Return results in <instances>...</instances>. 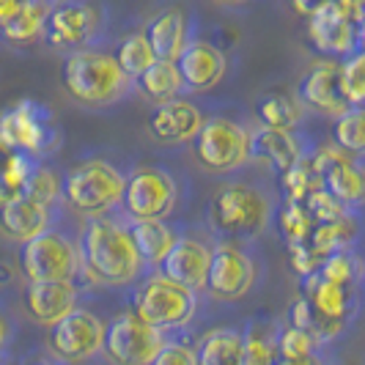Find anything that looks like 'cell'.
<instances>
[{
  "label": "cell",
  "mask_w": 365,
  "mask_h": 365,
  "mask_svg": "<svg viewBox=\"0 0 365 365\" xmlns=\"http://www.w3.org/2000/svg\"><path fill=\"white\" fill-rule=\"evenodd\" d=\"M302 203H305V209H308V215L313 217L316 225H322V222H335V220L346 217L349 212H351V209H346L335 195H329L322 184H319L316 190H311V192L302 198Z\"/></svg>",
  "instance_id": "d590c367"
},
{
  "label": "cell",
  "mask_w": 365,
  "mask_h": 365,
  "mask_svg": "<svg viewBox=\"0 0 365 365\" xmlns=\"http://www.w3.org/2000/svg\"><path fill=\"white\" fill-rule=\"evenodd\" d=\"M14 338H17V319L0 302V351L3 354H9V346L14 344Z\"/></svg>",
  "instance_id": "ab89813d"
},
{
  "label": "cell",
  "mask_w": 365,
  "mask_h": 365,
  "mask_svg": "<svg viewBox=\"0 0 365 365\" xmlns=\"http://www.w3.org/2000/svg\"><path fill=\"white\" fill-rule=\"evenodd\" d=\"M203 121H206L203 110L195 102H190L187 96H179V99H170L163 105H151L146 132L157 146L179 148L192 143Z\"/></svg>",
  "instance_id": "ac0fdd59"
},
{
  "label": "cell",
  "mask_w": 365,
  "mask_h": 365,
  "mask_svg": "<svg viewBox=\"0 0 365 365\" xmlns=\"http://www.w3.org/2000/svg\"><path fill=\"white\" fill-rule=\"evenodd\" d=\"M80 261L83 280L99 289H132L148 272L121 215L83 220Z\"/></svg>",
  "instance_id": "7a4b0ae2"
},
{
  "label": "cell",
  "mask_w": 365,
  "mask_h": 365,
  "mask_svg": "<svg viewBox=\"0 0 365 365\" xmlns=\"http://www.w3.org/2000/svg\"><path fill=\"white\" fill-rule=\"evenodd\" d=\"M280 195L272 182L228 179L212 192L206 206V228L215 239L256 242L277 228Z\"/></svg>",
  "instance_id": "6da1fadb"
},
{
  "label": "cell",
  "mask_w": 365,
  "mask_h": 365,
  "mask_svg": "<svg viewBox=\"0 0 365 365\" xmlns=\"http://www.w3.org/2000/svg\"><path fill=\"white\" fill-rule=\"evenodd\" d=\"M6 360H9V354H3V351H0V365H6Z\"/></svg>",
  "instance_id": "f6af8a7d"
},
{
  "label": "cell",
  "mask_w": 365,
  "mask_h": 365,
  "mask_svg": "<svg viewBox=\"0 0 365 365\" xmlns=\"http://www.w3.org/2000/svg\"><path fill=\"white\" fill-rule=\"evenodd\" d=\"M176 66L182 72L184 91L187 93H203L220 86L228 74V55L220 50L215 41L195 36L184 53L176 58Z\"/></svg>",
  "instance_id": "44dd1931"
},
{
  "label": "cell",
  "mask_w": 365,
  "mask_h": 365,
  "mask_svg": "<svg viewBox=\"0 0 365 365\" xmlns=\"http://www.w3.org/2000/svg\"><path fill=\"white\" fill-rule=\"evenodd\" d=\"M316 272L324 274V277L332 280V283L365 289V256L357 253V247L329 253V256L319 264V269H316Z\"/></svg>",
  "instance_id": "4dcf8cb0"
},
{
  "label": "cell",
  "mask_w": 365,
  "mask_h": 365,
  "mask_svg": "<svg viewBox=\"0 0 365 365\" xmlns=\"http://www.w3.org/2000/svg\"><path fill=\"white\" fill-rule=\"evenodd\" d=\"M274 365H338V357H335L332 346H324L308 357H277Z\"/></svg>",
  "instance_id": "f35d334b"
},
{
  "label": "cell",
  "mask_w": 365,
  "mask_h": 365,
  "mask_svg": "<svg viewBox=\"0 0 365 365\" xmlns=\"http://www.w3.org/2000/svg\"><path fill=\"white\" fill-rule=\"evenodd\" d=\"M148 365H198L195 363V346L184 338L182 332L170 335L163 344V349L154 354Z\"/></svg>",
  "instance_id": "74e56055"
},
{
  "label": "cell",
  "mask_w": 365,
  "mask_h": 365,
  "mask_svg": "<svg viewBox=\"0 0 365 365\" xmlns=\"http://www.w3.org/2000/svg\"><path fill=\"white\" fill-rule=\"evenodd\" d=\"M58 140L61 138L50 110L41 108L34 99H22L19 105L0 115V148H9L11 154L19 151L41 160L53 151Z\"/></svg>",
  "instance_id": "4fadbf2b"
},
{
  "label": "cell",
  "mask_w": 365,
  "mask_h": 365,
  "mask_svg": "<svg viewBox=\"0 0 365 365\" xmlns=\"http://www.w3.org/2000/svg\"><path fill=\"white\" fill-rule=\"evenodd\" d=\"M105 322L88 308H74L47 327V349L61 365H88L102 357Z\"/></svg>",
  "instance_id": "8fae6325"
},
{
  "label": "cell",
  "mask_w": 365,
  "mask_h": 365,
  "mask_svg": "<svg viewBox=\"0 0 365 365\" xmlns=\"http://www.w3.org/2000/svg\"><path fill=\"white\" fill-rule=\"evenodd\" d=\"M316 143L302 129L250 127V165L261 168L267 176H286L292 168L308 163Z\"/></svg>",
  "instance_id": "9a60e30c"
},
{
  "label": "cell",
  "mask_w": 365,
  "mask_h": 365,
  "mask_svg": "<svg viewBox=\"0 0 365 365\" xmlns=\"http://www.w3.org/2000/svg\"><path fill=\"white\" fill-rule=\"evenodd\" d=\"M277 228L286 234L289 245H302V242L311 239L316 222H313V217L308 215L305 203L286 198V203H283L280 212H277Z\"/></svg>",
  "instance_id": "836d02e7"
},
{
  "label": "cell",
  "mask_w": 365,
  "mask_h": 365,
  "mask_svg": "<svg viewBox=\"0 0 365 365\" xmlns=\"http://www.w3.org/2000/svg\"><path fill=\"white\" fill-rule=\"evenodd\" d=\"M311 19V38L316 50L329 58H346L357 50V22L349 17L341 0L316 11Z\"/></svg>",
  "instance_id": "7402d4cb"
},
{
  "label": "cell",
  "mask_w": 365,
  "mask_h": 365,
  "mask_svg": "<svg viewBox=\"0 0 365 365\" xmlns=\"http://www.w3.org/2000/svg\"><path fill=\"white\" fill-rule=\"evenodd\" d=\"M357 50L365 53V11L363 17H360V22H357Z\"/></svg>",
  "instance_id": "7bdbcfd3"
},
{
  "label": "cell",
  "mask_w": 365,
  "mask_h": 365,
  "mask_svg": "<svg viewBox=\"0 0 365 365\" xmlns=\"http://www.w3.org/2000/svg\"><path fill=\"white\" fill-rule=\"evenodd\" d=\"M61 77L69 99L88 110H110L135 93V80L121 69L115 53L102 47L72 50L63 58Z\"/></svg>",
  "instance_id": "277c9868"
},
{
  "label": "cell",
  "mask_w": 365,
  "mask_h": 365,
  "mask_svg": "<svg viewBox=\"0 0 365 365\" xmlns=\"http://www.w3.org/2000/svg\"><path fill=\"white\" fill-rule=\"evenodd\" d=\"M19 267L25 280H80V234L55 222L53 228L19 245Z\"/></svg>",
  "instance_id": "9c48e42d"
},
{
  "label": "cell",
  "mask_w": 365,
  "mask_h": 365,
  "mask_svg": "<svg viewBox=\"0 0 365 365\" xmlns=\"http://www.w3.org/2000/svg\"><path fill=\"white\" fill-rule=\"evenodd\" d=\"M53 6H58V3H74V0H50Z\"/></svg>",
  "instance_id": "bcb514c9"
},
{
  "label": "cell",
  "mask_w": 365,
  "mask_h": 365,
  "mask_svg": "<svg viewBox=\"0 0 365 365\" xmlns=\"http://www.w3.org/2000/svg\"><path fill=\"white\" fill-rule=\"evenodd\" d=\"M324 346L327 344L316 341L311 332L292 327L286 322L280 324V335H277V351H280V357H308V354H313V351H319V349Z\"/></svg>",
  "instance_id": "8d00e7d4"
},
{
  "label": "cell",
  "mask_w": 365,
  "mask_h": 365,
  "mask_svg": "<svg viewBox=\"0 0 365 365\" xmlns=\"http://www.w3.org/2000/svg\"><path fill=\"white\" fill-rule=\"evenodd\" d=\"M146 36L154 47L157 58L163 61H176L184 53V47L195 38L192 34V17L182 6H168L157 17L148 19Z\"/></svg>",
  "instance_id": "603a6c76"
},
{
  "label": "cell",
  "mask_w": 365,
  "mask_h": 365,
  "mask_svg": "<svg viewBox=\"0 0 365 365\" xmlns=\"http://www.w3.org/2000/svg\"><path fill=\"white\" fill-rule=\"evenodd\" d=\"M127 225L148 269H157L163 264L182 234V225H173L170 220H127Z\"/></svg>",
  "instance_id": "d4e9b609"
},
{
  "label": "cell",
  "mask_w": 365,
  "mask_h": 365,
  "mask_svg": "<svg viewBox=\"0 0 365 365\" xmlns=\"http://www.w3.org/2000/svg\"><path fill=\"white\" fill-rule=\"evenodd\" d=\"M66 206H50L34 195H19L14 201L0 203V234L17 245H25L41 231L61 222Z\"/></svg>",
  "instance_id": "d6986e66"
},
{
  "label": "cell",
  "mask_w": 365,
  "mask_h": 365,
  "mask_svg": "<svg viewBox=\"0 0 365 365\" xmlns=\"http://www.w3.org/2000/svg\"><path fill=\"white\" fill-rule=\"evenodd\" d=\"M297 96L311 115H322L329 121L344 115L351 105L341 86V58H329V55L316 58L299 77Z\"/></svg>",
  "instance_id": "e0dca14e"
},
{
  "label": "cell",
  "mask_w": 365,
  "mask_h": 365,
  "mask_svg": "<svg viewBox=\"0 0 365 365\" xmlns=\"http://www.w3.org/2000/svg\"><path fill=\"white\" fill-rule=\"evenodd\" d=\"M341 86L346 93L349 105H365V53L354 50L351 55L341 58Z\"/></svg>",
  "instance_id": "e575fe53"
},
{
  "label": "cell",
  "mask_w": 365,
  "mask_h": 365,
  "mask_svg": "<svg viewBox=\"0 0 365 365\" xmlns=\"http://www.w3.org/2000/svg\"><path fill=\"white\" fill-rule=\"evenodd\" d=\"M261 274L264 267L250 242L217 239L203 294L217 302H245L261 286Z\"/></svg>",
  "instance_id": "ba28073f"
},
{
  "label": "cell",
  "mask_w": 365,
  "mask_h": 365,
  "mask_svg": "<svg viewBox=\"0 0 365 365\" xmlns=\"http://www.w3.org/2000/svg\"><path fill=\"white\" fill-rule=\"evenodd\" d=\"M308 115L297 93H267L256 108L258 124L269 129H302Z\"/></svg>",
  "instance_id": "f1b7e54d"
},
{
  "label": "cell",
  "mask_w": 365,
  "mask_h": 365,
  "mask_svg": "<svg viewBox=\"0 0 365 365\" xmlns=\"http://www.w3.org/2000/svg\"><path fill=\"white\" fill-rule=\"evenodd\" d=\"M115 58H118L121 69H124L132 80H138V77L157 61V53H154L151 41H148L146 31H135V34H129V36L121 38V44L115 47Z\"/></svg>",
  "instance_id": "d6a6232c"
},
{
  "label": "cell",
  "mask_w": 365,
  "mask_h": 365,
  "mask_svg": "<svg viewBox=\"0 0 365 365\" xmlns=\"http://www.w3.org/2000/svg\"><path fill=\"white\" fill-rule=\"evenodd\" d=\"M365 289L332 283L324 274L311 272L302 283V294L289 305L286 324L311 332L316 341L335 346L363 311Z\"/></svg>",
  "instance_id": "3957f363"
},
{
  "label": "cell",
  "mask_w": 365,
  "mask_h": 365,
  "mask_svg": "<svg viewBox=\"0 0 365 365\" xmlns=\"http://www.w3.org/2000/svg\"><path fill=\"white\" fill-rule=\"evenodd\" d=\"M215 242L212 231H195V228H182V234L176 239V245L170 247V253L157 267L165 277L182 283L192 292L203 294L206 289V277L212 267V253H215Z\"/></svg>",
  "instance_id": "2e32d148"
},
{
  "label": "cell",
  "mask_w": 365,
  "mask_h": 365,
  "mask_svg": "<svg viewBox=\"0 0 365 365\" xmlns=\"http://www.w3.org/2000/svg\"><path fill=\"white\" fill-rule=\"evenodd\" d=\"M80 280H28L22 305L36 324L53 327L66 313L80 308Z\"/></svg>",
  "instance_id": "ffe728a7"
},
{
  "label": "cell",
  "mask_w": 365,
  "mask_h": 365,
  "mask_svg": "<svg viewBox=\"0 0 365 365\" xmlns=\"http://www.w3.org/2000/svg\"><path fill=\"white\" fill-rule=\"evenodd\" d=\"M168 338L127 308L105 322L102 360L108 365H148Z\"/></svg>",
  "instance_id": "7c38bea8"
},
{
  "label": "cell",
  "mask_w": 365,
  "mask_h": 365,
  "mask_svg": "<svg viewBox=\"0 0 365 365\" xmlns=\"http://www.w3.org/2000/svg\"><path fill=\"white\" fill-rule=\"evenodd\" d=\"M322 187L351 212L365 209V160L341 157L322 170Z\"/></svg>",
  "instance_id": "cb8c5ba5"
},
{
  "label": "cell",
  "mask_w": 365,
  "mask_h": 365,
  "mask_svg": "<svg viewBox=\"0 0 365 365\" xmlns=\"http://www.w3.org/2000/svg\"><path fill=\"white\" fill-rule=\"evenodd\" d=\"M108 14L105 6H96L91 0H74V3H58L50 9L44 38L58 50H83L96 47V41L105 34Z\"/></svg>",
  "instance_id": "5bb4252c"
},
{
  "label": "cell",
  "mask_w": 365,
  "mask_h": 365,
  "mask_svg": "<svg viewBox=\"0 0 365 365\" xmlns=\"http://www.w3.org/2000/svg\"><path fill=\"white\" fill-rule=\"evenodd\" d=\"M135 93H140L148 105H163V102H170V99L187 96L182 72H179L176 61L157 58L146 72L135 80Z\"/></svg>",
  "instance_id": "4316f807"
},
{
  "label": "cell",
  "mask_w": 365,
  "mask_h": 365,
  "mask_svg": "<svg viewBox=\"0 0 365 365\" xmlns=\"http://www.w3.org/2000/svg\"><path fill=\"white\" fill-rule=\"evenodd\" d=\"M182 184L163 165H135L127 173L124 220H170L179 209Z\"/></svg>",
  "instance_id": "30bf717a"
},
{
  "label": "cell",
  "mask_w": 365,
  "mask_h": 365,
  "mask_svg": "<svg viewBox=\"0 0 365 365\" xmlns=\"http://www.w3.org/2000/svg\"><path fill=\"white\" fill-rule=\"evenodd\" d=\"M280 324L274 319H247L242 324V360L239 365H274L277 351V335Z\"/></svg>",
  "instance_id": "484cf974"
},
{
  "label": "cell",
  "mask_w": 365,
  "mask_h": 365,
  "mask_svg": "<svg viewBox=\"0 0 365 365\" xmlns=\"http://www.w3.org/2000/svg\"><path fill=\"white\" fill-rule=\"evenodd\" d=\"M190 157L206 176H237L250 165V127L228 115H212L192 138Z\"/></svg>",
  "instance_id": "52a82bcc"
},
{
  "label": "cell",
  "mask_w": 365,
  "mask_h": 365,
  "mask_svg": "<svg viewBox=\"0 0 365 365\" xmlns=\"http://www.w3.org/2000/svg\"><path fill=\"white\" fill-rule=\"evenodd\" d=\"M195 346V363L198 365H239L242 360V327L220 324L206 329Z\"/></svg>",
  "instance_id": "83f0119b"
},
{
  "label": "cell",
  "mask_w": 365,
  "mask_h": 365,
  "mask_svg": "<svg viewBox=\"0 0 365 365\" xmlns=\"http://www.w3.org/2000/svg\"><path fill=\"white\" fill-rule=\"evenodd\" d=\"M22 3H25V0H0V28L17 14Z\"/></svg>",
  "instance_id": "b9f144b4"
},
{
  "label": "cell",
  "mask_w": 365,
  "mask_h": 365,
  "mask_svg": "<svg viewBox=\"0 0 365 365\" xmlns=\"http://www.w3.org/2000/svg\"><path fill=\"white\" fill-rule=\"evenodd\" d=\"M132 289L129 311L165 335L184 332L201 308V294L165 277L160 269H148Z\"/></svg>",
  "instance_id": "8992f818"
},
{
  "label": "cell",
  "mask_w": 365,
  "mask_h": 365,
  "mask_svg": "<svg viewBox=\"0 0 365 365\" xmlns=\"http://www.w3.org/2000/svg\"><path fill=\"white\" fill-rule=\"evenodd\" d=\"M294 9L299 11V14H305V17H313L316 11H322V9H327L329 3H335V0H292Z\"/></svg>",
  "instance_id": "60d3db41"
},
{
  "label": "cell",
  "mask_w": 365,
  "mask_h": 365,
  "mask_svg": "<svg viewBox=\"0 0 365 365\" xmlns=\"http://www.w3.org/2000/svg\"><path fill=\"white\" fill-rule=\"evenodd\" d=\"M127 173L108 160H86L63 176V206L80 220L113 217L124 209Z\"/></svg>",
  "instance_id": "5b68a950"
},
{
  "label": "cell",
  "mask_w": 365,
  "mask_h": 365,
  "mask_svg": "<svg viewBox=\"0 0 365 365\" xmlns=\"http://www.w3.org/2000/svg\"><path fill=\"white\" fill-rule=\"evenodd\" d=\"M332 143L349 157L365 160V105H354L332 121Z\"/></svg>",
  "instance_id": "1f68e13d"
},
{
  "label": "cell",
  "mask_w": 365,
  "mask_h": 365,
  "mask_svg": "<svg viewBox=\"0 0 365 365\" xmlns=\"http://www.w3.org/2000/svg\"><path fill=\"white\" fill-rule=\"evenodd\" d=\"M217 6L222 9H242V6H247V3H253V0H215Z\"/></svg>",
  "instance_id": "ee69618b"
},
{
  "label": "cell",
  "mask_w": 365,
  "mask_h": 365,
  "mask_svg": "<svg viewBox=\"0 0 365 365\" xmlns=\"http://www.w3.org/2000/svg\"><path fill=\"white\" fill-rule=\"evenodd\" d=\"M50 9H53L50 0H25L19 6L17 14L3 25L6 38H11V41H34V38L44 36Z\"/></svg>",
  "instance_id": "f546056e"
}]
</instances>
